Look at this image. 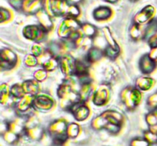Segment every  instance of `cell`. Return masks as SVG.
Returning <instances> with one entry per match:
<instances>
[{"mask_svg":"<svg viewBox=\"0 0 157 146\" xmlns=\"http://www.w3.org/2000/svg\"><path fill=\"white\" fill-rule=\"evenodd\" d=\"M75 84V80L72 77H69L58 87L57 95L59 98L60 107L63 110H69L72 106L81 101L79 91L75 90L73 87Z\"/></svg>","mask_w":157,"mask_h":146,"instance_id":"1","label":"cell"},{"mask_svg":"<svg viewBox=\"0 0 157 146\" xmlns=\"http://www.w3.org/2000/svg\"><path fill=\"white\" fill-rule=\"evenodd\" d=\"M67 121L64 119H58L53 121L48 128L49 136L54 143L58 146L62 145L68 139Z\"/></svg>","mask_w":157,"mask_h":146,"instance_id":"2","label":"cell"},{"mask_svg":"<svg viewBox=\"0 0 157 146\" xmlns=\"http://www.w3.org/2000/svg\"><path fill=\"white\" fill-rule=\"evenodd\" d=\"M121 101L127 110H135L142 100L141 90L136 87H127L121 93Z\"/></svg>","mask_w":157,"mask_h":146,"instance_id":"3","label":"cell"},{"mask_svg":"<svg viewBox=\"0 0 157 146\" xmlns=\"http://www.w3.org/2000/svg\"><path fill=\"white\" fill-rule=\"evenodd\" d=\"M44 10L50 15L58 17L67 15L68 10V2L67 0H45Z\"/></svg>","mask_w":157,"mask_h":146,"instance_id":"4","label":"cell"},{"mask_svg":"<svg viewBox=\"0 0 157 146\" xmlns=\"http://www.w3.org/2000/svg\"><path fill=\"white\" fill-rule=\"evenodd\" d=\"M48 32L41 25H28L23 29V35L25 38L35 43H41L47 37Z\"/></svg>","mask_w":157,"mask_h":146,"instance_id":"5","label":"cell"},{"mask_svg":"<svg viewBox=\"0 0 157 146\" xmlns=\"http://www.w3.org/2000/svg\"><path fill=\"white\" fill-rule=\"evenodd\" d=\"M81 27V25L75 18L67 17L60 24L58 29V35L61 39H67L71 32L80 30Z\"/></svg>","mask_w":157,"mask_h":146,"instance_id":"6","label":"cell"},{"mask_svg":"<svg viewBox=\"0 0 157 146\" xmlns=\"http://www.w3.org/2000/svg\"><path fill=\"white\" fill-rule=\"evenodd\" d=\"M110 97V90L108 85H101L92 95V102L94 105L102 107L108 103Z\"/></svg>","mask_w":157,"mask_h":146,"instance_id":"7","label":"cell"},{"mask_svg":"<svg viewBox=\"0 0 157 146\" xmlns=\"http://www.w3.org/2000/svg\"><path fill=\"white\" fill-rule=\"evenodd\" d=\"M55 105V101L48 94H38L33 100V108L41 112H47L52 110Z\"/></svg>","mask_w":157,"mask_h":146,"instance_id":"8","label":"cell"},{"mask_svg":"<svg viewBox=\"0 0 157 146\" xmlns=\"http://www.w3.org/2000/svg\"><path fill=\"white\" fill-rule=\"evenodd\" d=\"M1 68L3 70H11L17 64L18 57L14 51L9 48H3L1 51Z\"/></svg>","mask_w":157,"mask_h":146,"instance_id":"9","label":"cell"},{"mask_svg":"<svg viewBox=\"0 0 157 146\" xmlns=\"http://www.w3.org/2000/svg\"><path fill=\"white\" fill-rule=\"evenodd\" d=\"M69 111L73 114L74 117L78 122L86 120L90 115V109L84 102H78L71 107Z\"/></svg>","mask_w":157,"mask_h":146,"instance_id":"10","label":"cell"},{"mask_svg":"<svg viewBox=\"0 0 157 146\" xmlns=\"http://www.w3.org/2000/svg\"><path fill=\"white\" fill-rule=\"evenodd\" d=\"M75 61L76 60L70 54L59 58V67L63 74L67 77L75 75Z\"/></svg>","mask_w":157,"mask_h":146,"instance_id":"11","label":"cell"},{"mask_svg":"<svg viewBox=\"0 0 157 146\" xmlns=\"http://www.w3.org/2000/svg\"><path fill=\"white\" fill-rule=\"evenodd\" d=\"M35 96L25 94L22 98L18 99L15 103V108L18 113H27L32 108H33V100Z\"/></svg>","mask_w":157,"mask_h":146,"instance_id":"12","label":"cell"},{"mask_svg":"<svg viewBox=\"0 0 157 146\" xmlns=\"http://www.w3.org/2000/svg\"><path fill=\"white\" fill-rule=\"evenodd\" d=\"M153 14H154V8L151 6H146L135 15V24H140V25L144 24L153 17Z\"/></svg>","mask_w":157,"mask_h":146,"instance_id":"13","label":"cell"},{"mask_svg":"<svg viewBox=\"0 0 157 146\" xmlns=\"http://www.w3.org/2000/svg\"><path fill=\"white\" fill-rule=\"evenodd\" d=\"M140 69L144 74H149L153 72L156 67V62L149 57L148 54H144L140 61Z\"/></svg>","mask_w":157,"mask_h":146,"instance_id":"14","label":"cell"},{"mask_svg":"<svg viewBox=\"0 0 157 146\" xmlns=\"http://www.w3.org/2000/svg\"><path fill=\"white\" fill-rule=\"evenodd\" d=\"M36 16L40 25L43 28L45 29L48 32L52 31V28H53V23H52V18H51V15L45 10L41 9L39 12L36 13Z\"/></svg>","mask_w":157,"mask_h":146,"instance_id":"15","label":"cell"},{"mask_svg":"<svg viewBox=\"0 0 157 146\" xmlns=\"http://www.w3.org/2000/svg\"><path fill=\"white\" fill-rule=\"evenodd\" d=\"M102 115L105 117L108 123L122 125L123 122H124V117H123V115L119 112L113 110H108L104 112Z\"/></svg>","mask_w":157,"mask_h":146,"instance_id":"16","label":"cell"},{"mask_svg":"<svg viewBox=\"0 0 157 146\" xmlns=\"http://www.w3.org/2000/svg\"><path fill=\"white\" fill-rule=\"evenodd\" d=\"M81 86H80L79 90V94L81 96V99L82 102L86 103V101L89 99V98L92 97L94 92L93 91V86H92L91 80H87L85 82L80 83Z\"/></svg>","mask_w":157,"mask_h":146,"instance_id":"17","label":"cell"},{"mask_svg":"<svg viewBox=\"0 0 157 146\" xmlns=\"http://www.w3.org/2000/svg\"><path fill=\"white\" fill-rule=\"evenodd\" d=\"M37 80H27L22 83V87L25 94L31 95V96H35L38 94L40 87L39 84Z\"/></svg>","mask_w":157,"mask_h":146,"instance_id":"18","label":"cell"},{"mask_svg":"<svg viewBox=\"0 0 157 146\" xmlns=\"http://www.w3.org/2000/svg\"><path fill=\"white\" fill-rule=\"evenodd\" d=\"M89 64L84 60L77 59L75 61V75L78 78H83L88 77L89 73Z\"/></svg>","mask_w":157,"mask_h":146,"instance_id":"19","label":"cell"},{"mask_svg":"<svg viewBox=\"0 0 157 146\" xmlns=\"http://www.w3.org/2000/svg\"><path fill=\"white\" fill-rule=\"evenodd\" d=\"M25 136H27L31 140H40L44 136V130L38 125H34V126L26 128Z\"/></svg>","mask_w":157,"mask_h":146,"instance_id":"20","label":"cell"},{"mask_svg":"<svg viewBox=\"0 0 157 146\" xmlns=\"http://www.w3.org/2000/svg\"><path fill=\"white\" fill-rule=\"evenodd\" d=\"M103 56H104V51L101 50L98 47H91L90 50L87 51V53L85 57V61L89 64H93V63L100 61Z\"/></svg>","mask_w":157,"mask_h":146,"instance_id":"21","label":"cell"},{"mask_svg":"<svg viewBox=\"0 0 157 146\" xmlns=\"http://www.w3.org/2000/svg\"><path fill=\"white\" fill-rule=\"evenodd\" d=\"M155 81L149 77H140L136 81V87L141 91H147L154 86Z\"/></svg>","mask_w":157,"mask_h":146,"instance_id":"22","label":"cell"},{"mask_svg":"<svg viewBox=\"0 0 157 146\" xmlns=\"http://www.w3.org/2000/svg\"><path fill=\"white\" fill-rule=\"evenodd\" d=\"M111 9L107 6H101L94 11V18L98 21H104L110 18L112 13Z\"/></svg>","mask_w":157,"mask_h":146,"instance_id":"23","label":"cell"},{"mask_svg":"<svg viewBox=\"0 0 157 146\" xmlns=\"http://www.w3.org/2000/svg\"><path fill=\"white\" fill-rule=\"evenodd\" d=\"M157 33V19H153L149 22L147 27L144 31V39L148 41L151 37Z\"/></svg>","mask_w":157,"mask_h":146,"instance_id":"24","label":"cell"},{"mask_svg":"<svg viewBox=\"0 0 157 146\" xmlns=\"http://www.w3.org/2000/svg\"><path fill=\"white\" fill-rule=\"evenodd\" d=\"M58 65H59V59L55 56L52 57V58H50L49 59L46 60L45 61H44V62L41 64L42 68L44 69L45 70H47L48 72H51L55 70Z\"/></svg>","mask_w":157,"mask_h":146,"instance_id":"25","label":"cell"},{"mask_svg":"<svg viewBox=\"0 0 157 146\" xmlns=\"http://www.w3.org/2000/svg\"><path fill=\"white\" fill-rule=\"evenodd\" d=\"M107 124L108 122H107V119L102 114H101L92 120L91 126L95 130H102L105 129Z\"/></svg>","mask_w":157,"mask_h":146,"instance_id":"26","label":"cell"},{"mask_svg":"<svg viewBox=\"0 0 157 146\" xmlns=\"http://www.w3.org/2000/svg\"><path fill=\"white\" fill-rule=\"evenodd\" d=\"M10 95L11 97L14 99H19L22 98L25 95L24 90H23L22 85L18 84H15L10 87Z\"/></svg>","mask_w":157,"mask_h":146,"instance_id":"27","label":"cell"},{"mask_svg":"<svg viewBox=\"0 0 157 146\" xmlns=\"http://www.w3.org/2000/svg\"><path fill=\"white\" fill-rule=\"evenodd\" d=\"M81 31L84 36L88 37V38H93L97 35V29L94 25L90 24H84L81 25Z\"/></svg>","mask_w":157,"mask_h":146,"instance_id":"28","label":"cell"},{"mask_svg":"<svg viewBox=\"0 0 157 146\" xmlns=\"http://www.w3.org/2000/svg\"><path fill=\"white\" fill-rule=\"evenodd\" d=\"M130 35L135 41L144 38V32L141 29L140 25L134 23L130 28Z\"/></svg>","mask_w":157,"mask_h":146,"instance_id":"29","label":"cell"},{"mask_svg":"<svg viewBox=\"0 0 157 146\" xmlns=\"http://www.w3.org/2000/svg\"><path fill=\"white\" fill-rule=\"evenodd\" d=\"M81 132V129L78 124L75 123V122H71V123L68 124L67 125V136L68 139H76L80 134Z\"/></svg>","mask_w":157,"mask_h":146,"instance_id":"30","label":"cell"},{"mask_svg":"<svg viewBox=\"0 0 157 146\" xmlns=\"http://www.w3.org/2000/svg\"><path fill=\"white\" fill-rule=\"evenodd\" d=\"M10 95V88L6 84H2L0 87V102L2 105L7 103Z\"/></svg>","mask_w":157,"mask_h":146,"instance_id":"31","label":"cell"},{"mask_svg":"<svg viewBox=\"0 0 157 146\" xmlns=\"http://www.w3.org/2000/svg\"><path fill=\"white\" fill-rule=\"evenodd\" d=\"M103 32H104V38H105L106 41H107L108 46H110L112 48L117 49V50H120V47L118 46V44H117L116 41L114 40V38H113V36L111 35L110 30L108 29V28H104L103 29Z\"/></svg>","mask_w":157,"mask_h":146,"instance_id":"32","label":"cell"},{"mask_svg":"<svg viewBox=\"0 0 157 146\" xmlns=\"http://www.w3.org/2000/svg\"><path fill=\"white\" fill-rule=\"evenodd\" d=\"M2 137L3 139H4V140L6 141L8 144L14 145V144H15L18 140H19L20 136H18L17 134H15V133H12L10 130H8L6 133H3Z\"/></svg>","mask_w":157,"mask_h":146,"instance_id":"33","label":"cell"},{"mask_svg":"<svg viewBox=\"0 0 157 146\" xmlns=\"http://www.w3.org/2000/svg\"><path fill=\"white\" fill-rule=\"evenodd\" d=\"M146 122L149 127L157 125V109L150 110V113L146 116Z\"/></svg>","mask_w":157,"mask_h":146,"instance_id":"34","label":"cell"},{"mask_svg":"<svg viewBox=\"0 0 157 146\" xmlns=\"http://www.w3.org/2000/svg\"><path fill=\"white\" fill-rule=\"evenodd\" d=\"M24 64L27 67H34L38 64V60L37 57L33 55L32 54H27L25 57L24 59Z\"/></svg>","mask_w":157,"mask_h":146,"instance_id":"35","label":"cell"},{"mask_svg":"<svg viewBox=\"0 0 157 146\" xmlns=\"http://www.w3.org/2000/svg\"><path fill=\"white\" fill-rule=\"evenodd\" d=\"M144 138L147 139V142L150 145H156V144H157V134L150 131L149 129L146 130L144 133Z\"/></svg>","mask_w":157,"mask_h":146,"instance_id":"36","label":"cell"},{"mask_svg":"<svg viewBox=\"0 0 157 146\" xmlns=\"http://www.w3.org/2000/svg\"><path fill=\"white\" fill-rule=\"evenodd\" d=\"M104 56L107 57V58L111 60H114L115 58H117V55L119 54L120 50H117V49L112 48L110 46H107L104 50Z\"/></svg>","mask_w":157,"mask_h":146,"instance_id":"37","label":"cell"},{"mask_svg":"<svg viewBox=\"0 0 157 146\" xmlns=\"http://www.w3.org/2000/svg\"><path fill=\"white\" fill-rule=\"evenodd\" d=\"M34 79L37 80L38 82H42L43 80L47 78L48 77V71L44 69H38L34 73Z\"/></svg>","mask_w":157,"mask_h":146,"instance_id":"38","label":"cell"},{"mask_svg":"<svg viewBox=\"0 0 157 146\" xmlns=\"http://www.w3.org/2000/svg\"><path fill=\"white\" fill-rule=\"evenodd\" d=\"M150 143L144 137H137L133 139L130 142V146H150Z\"/></svg>","mask_w":157,"mask_h":146,"instance_id":"39","label":"cell"},{"mask_svg":"<svg viewBox=\"0 0 157 146\" xmlns=\"http://www.w3.org/2000/svg\"><path fill=\"white\" fill-rule=\"evenodd\" d=\"M45 51V49L41 45L40 43H35L32 46V49H31V52L33 55H35V57L38 58L39 56H41L43 52Z\"/></svg>","mask_w":157,"mask_h":146,"instance_id":"40","label":"cell"},{"mask_svg":"<svg viewBox=\"0 0 157 146\" xmlns=\"http://www.w3.org/2000/svg\"><path fill=\"white\" fill-rule=\"evenodd\" d=\"M80 15V9L77 5H71L69 6L68 10H67V15L69 18H76Z\"/></svg>","mask_w":157,"mask_h":146,"instance_id":"41","label":"cell"},{"mask_svg":"<svg viewBox=\"0 0 157 146\" xmlns=\"http://www.w3.org/2000/svg\"><path fill=\"white\" fill-rule=\"evenodd\" d=\"M121 126H122V125H116V124H113V123H108L107 125H106L104 129H105L107 132H108L110 134L116 135L120 133V131H121Z\"/></svg>","mask_w":157,"mask_h":146,"instance_id":"42","label":"cell"},{"mask_svg":"<svg viewBox=\"0 0 157 146\" xmlns=\"http://www.w3.org/2000/svg\"><path fill=\"white\" fill-rule=\"evenodd\" d=\"M147 106L150 110H153L157 109V93L151 95L147 99Z\"/></svg>","mask_w":157,"mask_h":146,"instance_id":"43","label":"cell"},{"mask_svg":"<svg viewBox=\"0 0 157 146\" xmlns=\"http://www.w3.org/2000/svg\"><path fill=\"white\" fill-rule=\"evenodd\" d=\"M10 17H11L10 12H9L7 9H3V8H2L1 15H0V18H1L0 21H1V23H3L4 21H8V20L10 18Z\"/></svg>","mask_w":157,"mask_h":146,"instance_id":"44","label":"cell"},{"mask_svg":"<svg viewBox=\"0 0 157 146\" xmlns=\"http://www.w3.org/2000/svg\"><path fill=\"white\" fill-rule=\"evenodd\" d=\"M149 57L151 58L152 60L155 61L156 62L157 61V47H153L150 50V53L148 54Z\"/></svg>","mask_w":157,"mask_h":146,"instance_id":"45","label":"cell"},{"mask_svg":"<svg viewBox=\"0 0 157 146\" xmlns=\"http://www.w3.org/2000/svg\"><path fill=\"white\" fill-rule=\"evenodd\" d=\"M148 43L149 45L150 46L151 48H153V47H157V35H154V36L151 37L148 40Z\"/></svg>","mask_w":157,"mask_h":146,"instance_id":"46","label":"cell"},{"mask_svg":"<svg viewBox=\"0 0 157 146\" xmlns=\"http://www.w3.org/2000/svg\"><path fill=\"white\" fill-rule=\"evenodd\" d=\"M67 2H70L72 3V5H76V3L79 2L81 0H67Z\"/></svg>","mask_w":157,"mask_h":146,"instance_id":"47","label":"cell"},{"mask_svg":"<svg viewBox=\"0 0 157 146\" xmlns=\"http://www.w3.org/2000/svg\"><path fill=\"white\" fill-rule=\"evenodd\" d=\"M106 1L109 2H111V3H114V2H117V0H106Z\"/></svg>","mask_w":157,"mask_h":146,"instance_id":"48","label":"cell"}]
</instances>
